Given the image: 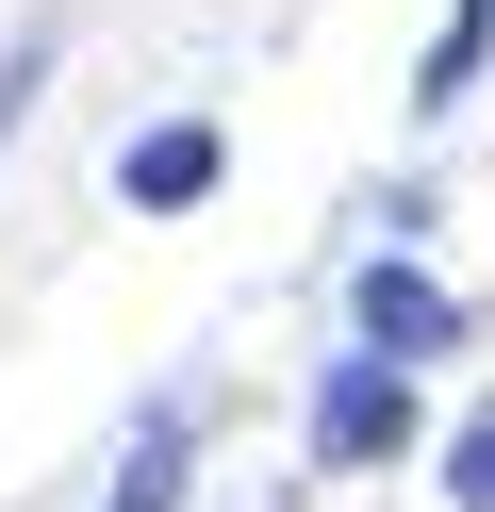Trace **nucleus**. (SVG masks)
<instances>
[{"label": "nucleus", "instance_id": "obj_1", "mask_svg": "<svg viewBox=\"0 0 495 512\" xmlns=\"http://www.w3.org/2000/svg\"><path fill=\"white\" fill-rule=\"evenodd\" d=\"M380 446H413V364H330L314 463H380Z\"/></svg>", "mask_w": 495, "mask_h": 512}, {"label": "nucleus", "instance_id": "obj_2", "mask_svg": "<svg viewBox=\"0 0 495 512\" xmlns=\"http://www.w3.org/2000/svg\"><path fill=\"white\" fill-rule=\"evenodd\" d=\"M347 314H363V364H429V347L462 331V314H446V281H413L396 248H380L363 281H347Z\"/></svg>", "mask_w": 495, "mask_h": 512}, {"label": "nucleus", "instance_id": "obj_3", "mask_svg": "<svg viewBox=\"0 0 495 512\" xmlns=\"http://www.w3.org/2000/svg\"><path fill=\"white\" fill-rule=\"evenodd\" d=\"M215 166H231V149L198 133V116H165V133H132L116 182H132V215H182V199H215Z\"/></svg>", "mask_w": 495, "mask_h": 512}, {"label": "nucleus", "instance_id": "obj_4", "mask_svg": "<svg viewBox=\"0 0 495 512\" xmlns=\"http://www.w3.org/2000/svg\"><path fill=\"white\" fill-rule=\"evenodd\" d=\"M182 446H198V413H182V397L132 413V463H116V496H99V512H182Z\"/></svg>", "mask_w": 495, "mask_h": 512}, {"label": "nucleus", "instance_id": "obj_5", "mask_svg": "<svg viewBox=\"0 0 495 512\" xmlns=\"http://www.w3.org/2000/svg\"><path fill=\"white\" fill-rule=\"evenodd\" d=\"M479 50H495V0H446V34H429V83H413V100L446 116L462 83H479Z\"/></svg>", "mask_w": 495, "mask_h": 512}, {"label": "nucleus", "instance_id": "obj_6", "mask_svg": "<svg viewBox=\"0 0 495 512\" xmlns=\"http://www.w3.org/2000/svg\"><path fill=\"white\" fill-rule=\"evenodd\" d=\"M446 496H462V512H495V397L446 430Z\"/></svg>", "mask_w": 495, "mask_h": 512}, {"label": "nucleus", "instance_id": "obj_7", "mask_svg": "<svg viewBox=\"0 0 495 512\" xmlns=\"http://www.w3.org/2000/svg\"><path fill=\"white\" fill-rule=\"evenodd\" d=\"M33 83H50V34H17V50H0V133L33 116Z\"/></svg>", "mask_w": 495, "mask_h": 512}]
</instances>
